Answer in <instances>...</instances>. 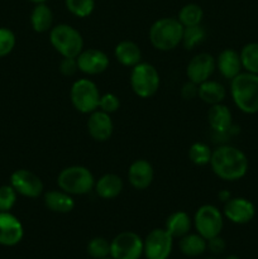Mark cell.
Masks as SVG:
<instances>
[{"instance_id": "obj_1", "label": "cell", "mask_w": 258, "mask_h": 259, "mask_svg": "<svg viewBox=\"0 0 258 259\" xmlns=\"http://www.w3.org/2000/svg\"><path fill=\"white\" fill-rule=\"evenodd\" d=\"M210 166L212 172L224 181H237L248 172L247 156L237 147L220 146L212 151Z\"/></svg>"}, {"instance_id": "obj_2", "label": "cell", "mask_w": 258, "mask_h": 259, "mask_svg": "<svg viewBox=\"0 0 258 259\" xmlns=\"http://www.w3.org/2000/svg\"><path fill=\"white\" fill-rule=\"evenodd\" d=\"M230 94L240 111L250 115L258 113V75L240 72L230 80Z\"/></svg>"}, {"instance_id": "obj_3", "label": "cell", "mask_w": 258, "mask_h": 259, "mask_svg": "<svg viewBox=\"0 0 258 259\" xmlns=\"http://www.w3.org/2000/svg\"><path fill=\"white\" fill-rule=\"evenodd\" d=\"M184 25L177 18H161L149 28V42L156 50L172 51L182 42Z\"/></svg>"}, {"instance_id": "obj_4", "label": "cell", "mask_w": 258, "mask_h": 259, "mask_svg": "<svg viewBox=\"0 0 258 259\" xmlns=\"http://www.w3.org/2000/svg\"><path fill=\"white\" fill-rule=\"evenodd\" d=\"M57 185L70 195H86L95 186V177L83 166H70L58 174Z\"/></svg>"}, {"instance_id": "obj_5", "label": "cell", "mask_w": 258, "mask_h": 259, "mask_svg": "<svg viewBox=\"0 0 258 259\" xmlns=\"http://www.w3.org/2000/svg\"><path fill=\"white\" fill-rule=\"evenodd\" d=\"M50 42L62 57L76 58L83 50V39L76 28L68 24H58L50 30Z\"/></svg>"}, {"instance_id": "obj_6", "label": "cell", "mask_w": 258, "mask_h": 259, "mask_svg": "<svg viewBox=\"0 0 258 259\" xmlns=\"http://www.w3.org/2000/svg\"><path fill=\"white\" fill-rule=\"evenodd\" d=\"M132 90L139 98H151L158 91L159 73L153 65L147 62H139L132 67L131 77H129Z\"/></svg>"}, {"instance_id": "obj_7", "label": "cell", "mask_w": 258, "mask_h": 259, "mask_svg": "<svg viewBox=\"0 0 258 259\" xmlns=\"http://www.w3.org/2000/svg\"><path fill=\"white\" fill-rule=\"evenodd\" d=\"M100 96L96 83L89 78H80L71 86V103L76 110L82 114H91L98 110Z\"/></svg>"}, {"instance_id": "obj_8", "label": "cell", "mask_w": 258, "mask_h": 259, "mask_svg": "<svg viewBox=\"0 0 258 259\" xmlns=\"http://www.w3.org/2000/svg\"><path fill=\"white\" fill-rule=\"evenodd\" d=\"M194 225L196 233L207 240L220 235L224 227V215L214 205H202L195 212Z\"/></svg>"}, {"instance_id": "obj_9", "label": "cell", "mask_w": 258, "mask_h": 259, "mask_svg": "<svg viewBox=\"0 0 258 259\" xmlns=\"http://www.w3.org/2000/svg\"><path fill=\"white\" fill-rule=\"evenodd\" d=\"M143 239L134 232H121L110 242V257L114 259H141Z\"/></svg>"}, {"instance_id": "obj_10", "label": "cell", "mask_w": 258, "mask_h": 259, "mask_svg": "<svg viewBox=\"0 0 258 259\" xmlns=\"http://www.w3.org/2000/svg\"><path fill=\"white\" fill-rule=\"evenodd\" d=\"M174 248V238L166 229H153L143 239L146 259H168Z\"/></svg>"}, {"instance_id": "obj_11", "label": "cell", "mask_w": 258, "mask_h": 259, "mask_svg": "<svg viewBox=\"0 0 258 259\" xmlns=\"http://www.w3.org/2000/svg\"><path fill=\"white\" fill-rule=\"evenodd\" d=\"M10 185L17 191V194L30 199L39 197L45 190L42 180L34 172L24 168L13 172L10 176Z\"/></svg>"}, {"instance_id": "obj_12", "label": "cell", "mask_w": 258, "mask_h": 259, "mask_svg": "<svg viewBox=\"0 0 258 259\" xmlns=\"http://www.w3.org/2000/svg\"><path fill=\"white\" fill-rule=\"evenodd\" d=\"M223 215L234 224H248L254 218L255 207L253 202L245 197H230L224 202Z\"/></svg>"}, {"instance_id": "obj_13", "label": "cell", "mask_w": 258, "mask_h": 259, "mask_svg": "<svg viewBox=\"0 0 258 259\" xmlns=\"http://www.w3.org/2000/svg\"><path fill=\"white\" fill-rule=\"evenodd\" d=\"M217 68L215 58L209 53H199L194 56L187 63L186 76L189 81H192L196 85H200L204 81L209 80Z\"/></svg>"}, {"instance_id": "obj_14", "label": "cell", "mask_w": 258, "mask_h": 259, "mask_svg": "<svg viewBox=\"0 0 258 259\" xmlns=\"http://www.w3.org/2000/svg\"><path fill=\"white\" fill-rule=\"evenodd\" d=\"M76 60H77L78 71L90 76L103 73L110 63L106 53L100 50H96V48L82 50V52L76 57Z\"/></svg>"}, {"instance_id": "obj_15", "label": "cell", "mask_w": 258, "mask_h": 259, "mask_svg": "<svg viewBox=\"0 0 258 259\" xmlns=\"http://www.w3.org/2000/svg\"><path fill=\"white\" fill-rule=\"evenodd\" d=\"M24 235L20 220L9 211H0V245L14 247L19 244Z\"/></svg>"}, {"instance_id": "obj_16", "label": "cell", "mask_w": 258, "mask_h": 259, "mask_svg": "<svg viewBox=\"0 0 258 259\" xmlns=\"http://www.w3.org/2000/svg\"><path fill=\"white\" fill-rule=\"evenodd\" d=\"M88 132L96 142H105L110 139L114 132V124L110 114L101 110H95L90 114L88 120Z\"/></svg>"}, {"instance_id": "obj_17", "label": "cell", "mask_w": 258, "mask_h": 259, "mask_svg": "<svg viewBox=\"0 0 258 259\" xmlns=\"http://www.w3.org/2000/svg\"><path fill=\"white\" fill-rule=\"evenodd\" d=\"M128 179L132 186L136 190H146L153 182V167L146 159H136L129 166Z\"/></svg>"}, {"instance_id": "obj_18", "label": "cell", "mask_w": 258, "mask_h": 259, "mask_svg": "<svg viewBox=\"0 0 258 259\" xmlns=\"http://www.w3.org/2000/svg\"><path fill=\"white\" fill-rule=\"evenodd\" d=\"M215 63H217V68L220 75L228 80H233L235 76L242 72L243 66L242 61H240V55L232 48L223 50L215 60Z\"/></svg>"}, {"instance_id": "obj_19", "label": "cell", "mask_w": 258, "mask_h": 259, "mask_svg": "<svg viewBox=\"0 0 258 259\" xmlns=\"http://www.w3.org/2000/svg\"><path fill=\"white\" fill-rule=\"evenodd\" d=\"M207 121L218 134H228L233 129V116L229 108L224 104L211 105L207 111Z\"/></svg>"}, {"instance_id": "obj_20", "label": "cell", "mask_w": 258, "mask_h": 259, "mask_svg": "<svg viewBox=\"0 0 258 259\" xmlns=\"http://www.w3.org/2000/svg\"><path fill=\"white\" fill-rule=\"evenodd\" d=\"M45 206L48 210L58 214H67L75 209V200L72 195L67 194L63 190H52L45 194L43 197Z\"/></svg>"}, {"instance_id": "obj_21", "label": "cell", "mask_w": 258, "mask_h": 259, "mask_svg": "<svg viewBox=\"0 0 258 259\" xmlns=\"http://www.w3.org/2000/svg\"><path fill=\"white\" fill-rule=\"evenodd\" d=\"M123 180L115 174H106L101 176L98 181H95V189L96 194L99 197L104 200H111L115 199L116 196L121 194L123 191Z\"/></svg>"}, {"instance_id": "obj_22", "label": "cell", "mask_w": 258, "mask_h": 259, "mask_svg": "<svg viewBox=\"0 0 258 259\" xmlns=\"http://www.w3.org/2000/svg\"><path fill=\"white\" fill-rule=\"evenodd\" d=\"M114 56L120 65L125 67H134L142 62V51L137 43L132 40H121L115 46Z\"/></svg>"}, {"instance_id": "obj_23", "label": "cell", "mask_w": 258, "mask_h": 259, "mask_svg": "<svg viewBox=\"0 0 258 259\" xmlns=\"http://www.w3.org/2000/svg\"><path fill=\"white\" fill-rule=\"evenodd\" d=\"M192 220L186 211H175L167 218L164 229L174 239H180L189 234L191 230Z\"/></svg>"}, {"instance_id": "obj_24", "label": "cell", "mask_w": 258, "mask_h": 259, "mask_svg": "<svg viewBox=\"0 0 258 259\" xmlns=\"http://www.w3.org/2000/svg\"><path fill=\"white\" fill-rule=\"evenodd\" d=\"M227 91L225 88L220 82L215 80H206L199 85V93L197 96L201 99L204 103L209 105H215V104L223 103L225 99Z\"/></svg>"}, {"instance_id": "obj_25", "label": "cell", "mask_w": 258, "mask_h": 259, "mask_svg": "<svg viewBox=\"0 0 258 259\" xmlns=\"http://www.w3.org/2000/svg\"><path fill=\"white\" fill-rule=\"evenodd\" d=\"M180 250L186 257H199L206 252V239L199 233H189L185 237L180 238Z\"/></svg>"}, {"instance_id": "obj_26", "label": "cell", "mask_w": 258, "mask_h": 259, "mask_svg": "<svg viewBox=\"0 0 258 259\" xmlns=\"http://www.w3.org/2000/svg\"><path fill=\"white\" fill-rule=\"evenodd\" d=\"M30 24L33 30L37 33H46L52 29L53 13L51 8L46 5V3L35 4L30 14Z\"/></svg>"}, {"instance_id": "obj_27", "label": "cell", "mask_w": 258, "mask_h": 259, "mask_svg": "<svg viewBox=\"0 0 258 259\" xmlns=\"http://www.w3.org/2000/svg\"><path fill=\"white\" fill-rule=\"evenodd\" d=\"M202 17H204V12L200 5L190 3V4L184 5L181 10L179 12V17L177 19L180 20L184 27H191V25H197L201 23Z\"/></svg>"}, {"instance_id": "obj_28", "label": "cell", "mask_w": 258, "mask_h": 259, "mask_svg": "<svg viewBox=\"0 0 258 259\" xmlns=\"http://www.w3.org/2000/svg\"><path fill=\"white\" fill-rule=\"evenodd\" d=\"M239 55L245 72L258 75V43L252 42L245 45Z\"/></svg>"}, {"instance_id": "obj_29", "label": "cell", "mask_w": 258, "mask_h": 259, "mask_svg": "<svg viewBox=\"0 0 258 259\" xmlns=\"http://www.w3.org/2000/svg\"><path fill=\"white\" fill-rule=\"evenodd\" d=\"M206 38V32L200 24L191 25V27H184L182 33V45L186 50H192L196 46L201 45Z\"/></svg>"}, {"instance_id": "obj_30", "label": "cell", "mask_w": 258, "mask_h": 259, "mask_svg": "<svg viewBox=\"0 0 258 259\" xmlns=\"http://www.w3.org/2000/svg\"><path fill=\"white\" fill-rule=\"evenodd\" d=\"M212 151L207 144L196 142L189 149V158L196 166H206L210 163Z\"/></svg>"}, {"instance_id": "obj_31", "label": "cell", "mask_w": 258, "mask_h": 259, "mask_svg": "<svg viewBox=\"0 0 258 259\" xmlns=\"http://www.w3.org/2000/svg\"><path fill=\"white\" fill-rule=\"evenodd\" d=\"M66 8L77 18H86L93 14L95 9V0H65Z\"/></svg>"}, {"instance_id": "obj_32", "label": "cell", "mask_w": 258, "mask_h": 259, "mask_svg": "<svg viewBox=\"0 0 258 259\" xmlns=\"http://www.w3.org/2000/svg\"><path fill=\"white\" fill-rule=\"evenodd\" d=\"M88 254L94 259H103L110 255V242L103 237H95L88 243Z\"/></svg>"}, {"instance_id": "obj_33", "label": "cell", "mask_w": 258, "mask_h": 259, "mask_svg": "<svg viewBox=\"0 0 258 259\" xmlns=\"http://www.w3.org/2000/svg\"><path fill=\"white\" fill-rule=\"evenodd\" d=\"M17 195L12 185L0 186V211H10L17 202Z\"/></svg>"}, {"instance_id": "obj_34", "label": "cell", "mask_w": 258, "mask_h": 259, "mask_svg": "<svg viewBox=\"0 0 258 259\" xmlns=\"http://www.w3.org/2000/svg\"><path fill=\"white\" fill-rule=\"evenodd\" d=\"M15 34L9 28H0V58L9 55L15 47Z\"/></svg>"}, {"instance_id": "obj_35", "label": "cell", "mask_w": 258, "mask_h": 259, "mask_svg": "<svg viewBox=\"0 0 258 259\" xmlns=\"http://www.w3.org/2000/svg\"><path fill=\"white\" fill-rule=\"evenodd\" d=\"M120 106V100L115 94H104L100 96V101H99V110L104 111V113L113 114Z\"/></svg>"}, {"instance_id": "obj_36", "label": "cell", "mask_w": 258, "mask_h": 259, "mask_svg": "<svg viewBox=\"0 0 258 259\" xmlns=\"http://www.w3.org/2000/svg\"><path fill=\"white\" fill-rule=\"evenodd\" d=\"M60 71L63 76H73L78 71L77 60L73 57H62L60 62Z\"/></svg>"}, {"instance_id": "obj_37", "label": "cell", "mask_w": 258, "mask_h": 259, "mask_svg": "<svg viewBox=\"0 0 258 259\" xmlns=\"http://www.w3.org/2000/svg\"><path fill=\"white\" fill-rule=\"evenodd\" d=\"M225 248H227L225 240L220 238V235L210 238V239L206 240V250H209L212 254H222L225 250Z\"/></svg>"}, {"instance_id": "obj_38", "label": "cell", "mask_w": 258, "mask_h": 259, "mask_svg": "<svg viewBox=\"0 0 258 259\" xmlns=\"http://www.w3.org/2000/svg\"><path fill=\"white\" fill-rule=\"evenodd\" d=\"M197 93H199V85L192 81H187L181 88V96L185 100H192L194 98H196Z\"/></svg>"}, {"instance_id": "obj_39", "label": "cell", "mask_w": 258, "mask_h": 259, "mask_svg": "<svg viewBox=\"0 0 258 259\" xmlns=\"http://www.w3.org/2000/svg\"><path fill=\"white\" fill-rule=\"evenodd\" d=\"M218 197H219L220 201L227 202L228 200H229L230 197H232V195H230V192L227 191V190H223V191L219 192V195H218Z\"/></svg>"}, {"instance_id": "obj_40", "label": "cell", "mask_w": 258, "mask_h": 259, "mask_svg": "<svg viewBox=\"0 0 258 259\" xmlns=\"http://www.w3.org/2000/svg\"><path fill=\"white\" fill-rule=\"evenodd\" d=\"M29 2L34 3V4H43V3H46L47 0H29Z\"/></svg>"}, {"instance_id": "obj_41", "label": "cell", "mask_w": 258, "mask_h": 259, "mask_svg": "<svg viewBox=\"0 0 258 259\" xmlns=\"http://www.w3.org/2000/svg\"><path fill=\"white\" fill-rule=\"evenodd\" d=\"M224 259H240V258L238 257V255H235V254H232V255H228V257H225Z\"/></svg>"}, {"instance_id": "obj_42", "label": "cell", "mask_w": 258, "mask_h": 259, "mask_svg": "<svg viewBox=\"0 0 258 259\" xmlns=\"http://www.w3.org/2000/svg\"><path fill=\"white\" fill-rule=\"evenodd\" d=\"M103 259H114V258H111L110 255H109V257H106V258H103Z\"/></svg>"}, {"instance_id": "obj_43", "label": "cell", "mask_w": 258, "mask_h": 259, "mask_svg": "<svg viewBox=\"0 0 258 259\" xmlns=\"http://www.w3.org/2000/svg\"><path fill=\"white\" fill-rule=\"evenodd\" d=\"M206 259H215V258H206Z\"/></svg>"}]
</instances>
